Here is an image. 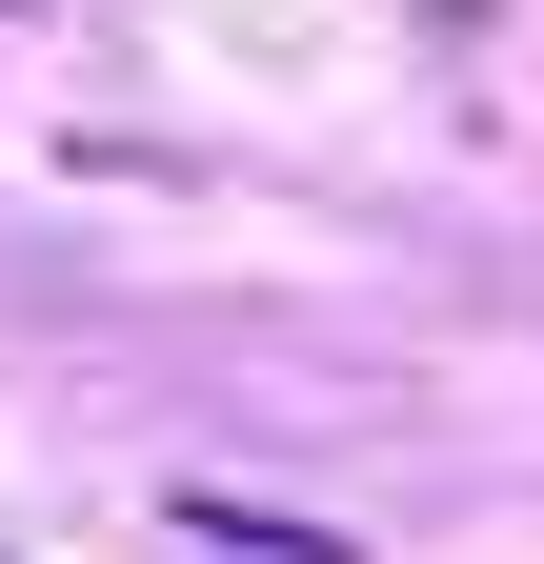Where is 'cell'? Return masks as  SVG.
Masks as SVG:
<instances>
[]
</instances>
